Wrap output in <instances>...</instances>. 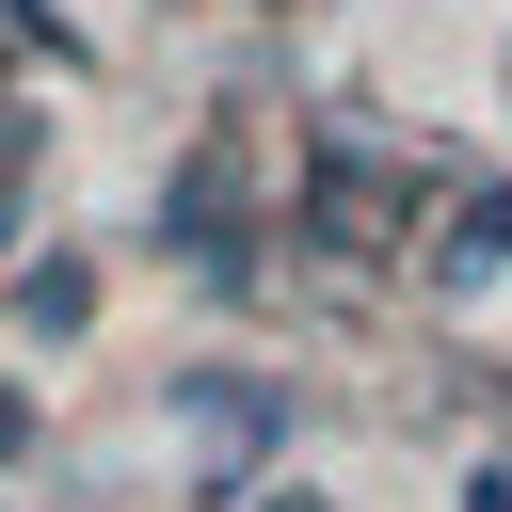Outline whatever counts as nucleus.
I'll return each instance as SVG.
<instances>
[{"instance_id": "obj_2", "label": "nucleus", "mask_w": 512, "mask_h": 512, "mask_svg": "<svg viewBox=\"0 0 512 512\" xmlns=\"http://www.w3.org/2000/svg\"><path fill=\"white\" fill-rule=\"evenodd\" d=\"M80 304H96V288H80L64 256H48V272H16V320H32V336H80Z\"/></svg>"}, {"instance_id": "obj_6", "label": "nucleus", "mask_w": 512, "mask_h": 512, "mask_svg": "<svg viewBox=\"0 0 512 512\" xmlns=\"http://www.w3.org/2000/svg\"><path fill=\"white\" fill-rule=\"evenodd\" d=\"M272 512H320V496H272Z\"/></svg>"}, {"instance_id": "obj_4", "label": "nucleus", "mask_w": 512, "mask_h": 512, "mask_svg": "<svg viewBox=\"0 0 512 512\" xmlns=\"http://www.w3.org/2000/svg\"><path fill=\"white\" fill-rule=\"evenodd\" d=\"M464 512H512V464H496V480H464Z\"/></svg>"}, {"instance_id": "obj_5", "label": "nucleus", "mask_w": 512, "mask_h": 512, "mask_svg": "<svg viewBox=\"0 0 512 512\" xmlns=\"http://www.w3.org/2000/svg\"><path fill=\"white\" fill-rule=\"evenodd\" d=\"M0 448H32V400H16V384H0Z\"/></svg>"}, {"instance_id": "obj_3", "label": "nucleus", "mask_w": 512, "mask_h": 512, "mask_svg": "<svg viewBox=\"0 0 512 512\" xmlns=\"http://www.w3.org/2000/svg\"><path fill=\"white\" fill-rule=\"evenodd\" d=\"M448 272H512V192H480V208L448 224Z\"/></svg>"}, {"instance_id": "obj_1", "label": "nucleus", "mask_w": 512, "mask_h": 512, "mask_svg": "<svg viewBox=\"0 0 512 512\" xmlns=\"http://www.w3.org/2000/svg\"><path fill=\"white\" fill-rule=\"evenodd\" d=\"M192 432H208V480H240V464L272 448V384H240V368H192Z\"/></svg>"}]
</instances>
